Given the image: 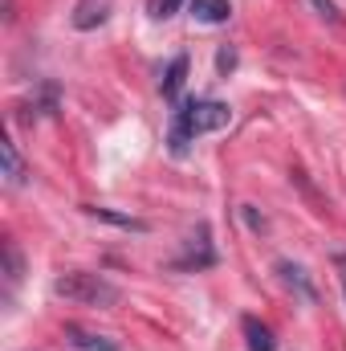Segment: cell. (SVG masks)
<instances>
[{
  "label": "cell",
  "mask_w": 346,
  "mask_h": 351,
  "mask_svg": "<svg viewBox=\"0 0 346 351\" xmlns=\"http://www.w3.org/2000/svg\"><path fill=\"white\" fill-rule=\"evenodd\" d=\"M228 123H232L228 102H212V98H191V102H183V106L175 110L172 152H175V156H183V152H187V143H191L196 135L220 131V127H228Z\"/></svg>",
  "instance_id": "1"
},
{
  "label": "cell",
  "mask_w": 346,
  "mask_h": 351,
  "mask_svg": "<svg viewBox=\"0 0 346 351\" xmlns=\"http://www.w3.org/2000/svg\"><path fill=\"white\" fill-rule=\"evenodd\" d=\"M53 294L78 306H114L118 302V286L102 274H86V269H70L53 282Z\"/></svg>",
  "instance_id": "2"
},
{
  "label": "cell",
  "mask_w": 346,
  "mask_h": 351,
  "mask_svg": "<svg viewBox=\"0 0 346 351\" xmlns=\"http://www.w3.org/2000/svg\"><path fill=\"white\" fill-rule=\"evenodd\" d=\"M110 16V0H78L74 8V29H94Z\"/></svg>",
  "instance_id": "3"
},
{
  "label": "cell",
  "mask_w": 346,
  "mask_h": 351,
  "mask_svg": "<svg viewBox=\"0 0 346 351\" xmlns=\"http://www.w3.org/2000/svg\"><path fill=\"white\" fill-rule=\"evenodd\" d=\"M66 339L78 351H122L118 339H106V335H94V331H82V327H66Z\"/></svg>",
  "instance_id": "4"
},
{
  "label": "cell",
  "mask_w": 346,
  "mask_h": 351,
  "mask_svg": "<svg viewBox=\"0 0 346 351\" xmlns=\"http://www.w3.org/2000/svg\"><path fill=\"white\" fill-rule=\"evenodd\" d=\"M228 0H191V16L196 21H208V25H220V21H228Z\"/></svg>",
  "instance_id": "5"
},
{
  "label": "cell",
  "mask_w": 346,
  "mask_h": 351,
  "mask_svg": "<svg viewBox=\"0 0 346 351\" xmlns=\"http://www.w3.org/2000/svg\"><path fill=\"white\" fill-rule=\"evenodd\" d=\"M212 262H216V254L208 250V229L200 225V233L187 241V258H183L179 265H212Z\"/></svg>",
  "instance_id": "6"
},
{
  "label": "cell",
  "mask_w": 346,
  "mask_h": 351,
  "mask_svg": "<svg viewBox=\"0 0 346 351\" xmlns=\"http://www.w3.org/2000/svg\"><path fill=\"white\" fill-rule=\"evenodd\" d=\"M0 160H4V180H8L12 188L25 184V164H21V156H16V143H12V139L0 143Z\"/></svg>",
  "instance_id": "7"
},
{
  "label": "cell",
  "mask_w": 346,
  "mask_h": 351,
  "mask_svg": "<svg viewBox=\"0 0 346 351\" xmlns=\"http://www.w3.org/2000/svg\"><path fill=\"white\" fill-rule=\"evenodd\" d=\"M277 274H281V282H285V286H293V290H297V294H302L306 302H314V286L306 282V269H302V265L281 262V265H277Z\"/></svg>",
  "instance_id": "8"
},
{
  "label": "cell",
  "mask_w": 346,
  "mask_h": 351,
  "mask_svg": "<svg viewBox=\"0 0 346 351\" xmlns=\"http://www.w3.org/2000/svg\"><path fill=\"white\" fill-rule=\"evenodd\" d=\"M183 78H187V58L179 53L172 66H168V74H163V82H159V90H163V98H175L179 94V86H183Z\"/></svg>",
  "instance_id": "9"
},
{
  "label": "cell",
  "mask_w": 346,
  "mask_h": 351,
  "mask_svg": "<svg viewBox=\"0 0 346 351\" xmlns=\"http://www.w3.org/2000/svg\"><path fill=\"white\" fill-rule=\"evenodd\" d=\"M245 339H249V351H273V331L261 327L257 319H245Z\"/></svg>",
  "instance_id": "10"
},
{
  "label": "cell",
  "mask_w": 346,
  "mask_h": 351,
  "mask_svg": "<svg viewBox=\"0 0 346 351\" xmlns=\"http://www.w3.org/2000/svg\"><path fill=\"white\" fill-rule=\"evenodd\" d=\"M90 217H98V221H110V225H118V229H135V233H143L147 229V221H139V217H122V213H110V208H86Z\"/></svg>",
  "instance_id": "11"
},
{
  "label": "cell",
  "mask_w": 346,
  "mask_h": 351,
  "mask_svg": "<svg viewBox=\"0 0 346 351\" xmlns=\"http://www.w3.org/2000/svg\"><path fill=\"white\" fill-rule=\"evenodd\" d=\"M21 274H25V262H21V254H16V245L4 241V278H8V286H16Z\"/></svg>",
  "instance_id": "12"
},
{
  "label": "cell",
  "mask_w": 346,
  "mask_h": 351,
  "mask_svg": "<svg viewBox=\"0 0 346 351\" xmlns=\"http://www.w3.org/2000/svg\"><path fill=\"white\" fill-rule=\"evenodd\" d=\"M179 4H183V0H151L147 8H151V16H155V21H168V16L179 12Z\"/></svg>",
  "instance_id": "13"
},
{
  "label": "cell",
  "mask_w": 346,
  "mask_h": 351,
  "mask_svg": "<svg viewBox=\"0 0 346 351\" xmlns=\"http://www.w3.org/2000/svg\"><path fill=\"white\" fill-rule=\"evenodd\" d=\"M310 4L318 8V16H326V21H334V25L343 21V12H338V4H334V0H310Z\"/></svg>",
  "instance_id": "14"
},
{
  "label": "cell",
  "mask_w": 346,
  "mask_h": 351,
  "mask_svg": "<svg viewBox=\"0 0 346 351\" xmlns=\"http://www.w3.org/2000/svg\"><path fill=\"white\" fill-rule=\"evenodd\" d=\"M216 66H220V74H228V70L237 66V53H232V49H220V58H216Z\"/></svg>",
  "instance_id": "15"
},
{
  "label": "cell",
  "mask_w": 346,
  "mask_h": 351,
  "mask_svg": "<svg viewBox=\"0 0 346 351\" xmlns=\"http://www.w3.org/2000/svg\"><path fill=\"white\" fill-rule=\"evenodd\" d=\"M338 265H343V290H346V258H338Z\"/></svg>",
  "instance_id": "16"
}]
</instances>
